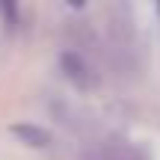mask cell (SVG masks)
Wrapping results in <instances>:
<instances>
[{
	"mask_svg": "<svg viewBox=\"0 0 160 160\" xmlns=\"http://www.w3.org/2000/svg\"><path fill=\"white\" fill-rule=\"evenodd\" d=\"M15 133L27 139V145H48V133L39 131V128H33V125H18Z\"/></svg>",
	"mask_w": 160,
	"mask_h": 160,
	"instance_id": "obj_2",
	"label": "cell"
},
{
	"mask_svg": "<svg viewBox=\"0 0 160 160\" xmlns=\"http://www.w3.org/2000/svg\"><path fill=\"white\" fill-rule=\"evenodd\" d=\"M80 160H145V157H142V151H139L137 145H131L128 139L110 137V139H101V142L89 145Z\"/></svg>",
	"mask_w": 160,
	"mask_h": 160,
	"instance_id": "obj_1",
	"label": "cell"
}]
</instances>
